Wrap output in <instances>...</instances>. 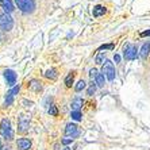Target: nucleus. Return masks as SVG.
Returning <instances> with one entry per match:
<instances>
[{"label":"nucleus","mask_w":150,"mask_h":150,"mask_svg":"<svg viewBox=\"0 0 150 150\" xmlns=\"http://www.w3.org/2000/svg\"><path fill=\"white\" fill-rule=\"evenodd\" d=\"M0 131H1V135H3L6 139H12L14 131H12L11 122L8 119H3V120H1V123H0Z\"/></svg>","instance_id":"obj_1"},{"label":"nucleus","mask_w":150,"mask_h":150,"mask_svg":"<svg viewBox=\"0 0 150 150\" xmlns=\"http://www.w3.org/2000/svg\"><path fill=\"white\" fill-rule=\"evenodd\" d=\"M15 3L18 4V7L21 8L22 12H26V14L33 12L35 8L34 0H15Z\"/></svg>","instance_id":"obj_2"},{"label":"nucleus","mask_w":150,"mask_h":150,"mask_svg":"<svg viewBox=\"0 0 150 150\" xmlns=\"http://www.w3.org/2000/svg\"><path fill=\"white\" fill-rule=\"evenodd\" d=\"M14 26V19L10 16V14L0 15V30L3 31H10Z\"/></svg>","instance_id":"obj_3"},{"label":"nucleus","mask_w":150,"mask_h":150,"mask_svg":"<svg viewBox=\"0 0 150 150\" xmlns=\"http://www.w3.org/2000/svg\"><path fill=\"white\" fill-rule=\"evenodd\" d=\"M103 73H104V76L107 77V80L112 81L114 79H115V68H114V65H112L111 61H104V64H103Z\"/></svg>","instance_id":"obj_4"},{"label":"nucleus","mask_w":150,"mask_h":150,"mask_svg":"<svg viewBox=\"0 0 150 150\" xmlns=\"http://www.w3.org/2000/svg\"><path fill=\"white\" fill-rule=\"evenodd\" d=\"M138 56V50H137V46L134 45H127L125 47V58L129 59V61H133L137 58Z\"/></svg>","instance_id":"obj_5"},{"label":"nucleus","mask_w":150,"mask_h":150,"mask_svg":"<svg viewBox=\"0 0 150 150\" xmlns=\"http://www.w3.org/2000/svg\"><path fill=\"white\" fill-rule=\"evenodd\" d=\"M4 77H6L8 85H14L15 81H16V73H15L14 70H11V69L4 70Z\"/></svg>","instance_id":"obj_6"},{"label":"nucleus","mask_w":150,"mask_h":150,"mask_svg":"<svg viewBox=\"0 0 150 150\" xmlns=\"http://www.w3.org/2000/svg\"><path fill=\"white\" fill-rule=\"evenodd\" d=\"M65 134H67L68 137H72V138L77 137L79 135V129H77V126L73 125V123H69V125L67 126V129H65Z\"/></svg>","instance_id":"obj_7"},{"label":"nucleus","mask_w":150,"mask_h":150,"mask_svg":"<svg viewBox=\"0 0 150 150\" xmlns=\"http://www.w3.org/2000/svg\"><path fill=\"white\" fill-rule=\"evenodd\" d=\"M16 145L21 150H28L31 147V141L27 139V138H21V139L16 141Z\"/></svg>","instance_id":"obj_8"},{"label":"nucleus","mask_w":150,"mask_h":150,"mask_svg":"<svg viewBox=\"0 0 150 150\" xmlns=\"http://www.w3.org/2000/svg\"><path fill=\"white\" fill-rule=\"evenodd\" d=\"M0 7L6 11V14H10L14 11V4L11 0H0Z\"/></svg>","instance_id":"obj_9"},{"label":"nucleus","mask_w":150,"mask_h":150,"mask_svg":"<svg viewBox=\"0 0 150 150\" xmlns=\"http://www.w3.org/2000/svg\"><path fill=\"white\" fill-rule=\"evenodd\" d=\"M149 53H150V42H147V43H143L142 49H141V53H139L141 58L146 59L147 56H149Z\"/></svg>","instance_id":"obj_10"},{"label":"nucleus","mask_w":150,"mask_h":150,"mask_svg":"<svg viewBox=\"0 0 150 150\" xmlns=\"http://www.w3.org/2000/svg\"><path fill=\"white\" fill-rule=\"evenodd\" d=\"M27 129H28V120L25 116H22L21 120H19V131L25 133V131H27Z\"/></svg>","instance_id":"obj_11"},{"label":"nucleus","mask_w":150,"mask_h":150,"mask_svg":"<svg viewBox=\"0 0 150 150\" xmlns=\"http://www.w3.org/2000/svg\"><path fill=\"white\" fill-rule=\"evenodd\" d=\"M84 104V100L80 98H76L73 101H72V110L73 111H79V110L81 108V105Z\"/></svg>","instance_id":"obj_12"},{"label":"nucleus","mask_w":150,"mask_h":150,"mask_svg":"<svg viewBox=\"0 0 150 150\" xmlns=\"http://www.w3.org/2000/svg\"><path fill=\"white\" fill-rule=\"evenodd\" d=\"M105 12V8L103 7V6H96V7L93 8V16H101V15H104Z\"/></svg>","instance_id":"obj_13"},{"label":"nucleus","mask_w":150,"mask_h":150,"mask_svg":"<svg viewBox=\"0 0 150 150\" xmlns=\"http://www.w3.org/2000/svg\"><path fill=\"white\" fill-rule=\"evenodd\" d=\"M73 80H74V74L73 73H69L67 76V79H65V85H67L68 88L72 87V84H73Z\"/></svg>","instance_id":"obj_14"},{"label":"nucleus","mask_w":150,"mask_h":150,"mask_svg":"<svg viewBox=\"0 0 150 150\" xmlns=\"http://www.w3.org/2000/svg\"><path fill=\"white\" fill-rule=\"evenodd\" d=\"M45 76L47 77V79H52V80H54V79H57V70L56 69H49L45 73Z\"/></svg>","instance_id":"obj_15"},{"label":"nucleus","mask_w":150,"mask_h":150,"mask_svg":"<svg viewBox=\"0 0 150 150\" xmlns=\"http://www.w3.org/2000/svg\"><path fill=\"white\" fill-rule=\"evenodd\" d=\"M30 88H31V89H34V91H41V89H42L41 83H38V81H35V80H33L31 83H30Z\"/></svg>","instance_id":"obj_16"},{"label":"nucleus","mask_w":150,"mask_h":150,"mask_svg":"<svg viewBox=\"0 0 150 150\" xmlns=\"http://www.w3.org/2000/svg\"><path fill=\"white\" fill-rule=\"evenodd\" d=\"M95 80H96V84H98L99 87H103V85H104V74H101V73H99L98 74V77H96V79H95Z\"/></svg>","instance_id":"obj_17"},{"label":"nucleus","mask_w":150,"mask_h":150,"mask_svg":"<svg viewBox=\"0 0 150 150\" xmlns=\"http://www.w3.org/2000/svg\"><path fill=\"white\" fill-rule=\"evenodd\" d=\"M85 85H87V84H85V81H84V80H80L79 83L76 84V87H74V89H76L77 92H80V91H83L84 88H85Z\"/></svg>","instance_id":"obj_18"},{"label":"nucleus","mask_w":150,"mask_h":150,"mask_svg":"<svg viewBox=\"0 0 150 150\" xmlns=\"http://www.w3.org/2000/svg\"><path fill=\"white\" fill-rule=\"evenodd\" d=\"M70 116H72V119H74V120H81V112L80 111H72Z\"/></svg>","instance_id":"obj_19"},{"label":"nucleus","mask_w":150,"mask_h":150,"mask_svg":"<svg viewBox=\"0 0 150 150\" xmlns=\"http://www.w3.org/2000/svg\"><path fill=\"white\" fill-rule=\"evenodd\" d=\"M49 114L50 115H53V116H57V114H58V111H57V107L56 105H52L49 108Z\"/></svg>","instance_id":"obj_20"},{"label":"nucleus","mask_w":150,"mask_h":150,"mask_svg":"<svg viewBox=\"0 0 150 150\" xmlns=\"http://www.w3.org/2000/svg\"><path fill=\"white\" fill-rule=\"evenodd\" d=\"M103 61H107L104 58V54H100V56L96 57V64H103Z\"/></svg>","instance_id":"obj_21"},{"label":"nucleus","mask_w":150,"mask_h":150,"mask_svg":"<svg viewBox=\"0 0 150 150\" xmlns=\"http://www.w3.org/2000/svg\"><path fill=\"white\" fill-rule=\"evenodd\" d=\"M98 74H99V72L96 69H91V72H89V76H91L92 79H96V77H98Z\"/></svg>","instance_id":"obj_22"},{"label":"nucleus","mask_w":150,"mask_h":150,"mask_svg":"<svg viewBox=\"0 0 150 150\" xmlns=\"http://www.w3.org/2000/svg\"><path fill=\"white\" fill-rule=\"evenodd\" d=\"M95 91H96V85H93V84H92L91 87H89V89H88V95L91 96L92 93H95Z\"/></svg>","instance_id":"obj_23"},{"label":"nucleus","mask_w":150,"mask_h":150,"mask_svg":"<svg viewBox=\"0 0 150 150\" xmlns=\"http://www.w3.org/2000/svg\"><path fill=\"white\" fill-rule=\"evenodd\" d=\"M72 141H73V138H65V139H62V143L64 145H69V143H72Z\"/></svg>","instance_id":"obj_24"},{"label":"nucleus","mask_w":150,"mask_h":150,"mask_svg":"<svg viewBox=\"0 0 150 150\" xmlns=\"http://www.w3.org/2000/svg\"><path fill=\"white\" fill-rule=\"evenodd\" d=\"M103 49H114V45H104V46H101L99 50H103Z\"/></svg>","instance_id":"obj_25"},{"label":"nucleus","mask_w":150,"mask_h":150,"mask_svg":"<svg viewBox=\"0 0 150 150\" xmlns=\"http://www.w3.org/2000/svg\"><path fill=\"white\" fill-rule=\"evenodd\" d=\"M114 61H115V62H120V56L115 54V56H114Z\"/></svg>","instance_id":"obj_26"},{"label":"nucleus","mask_w":150,"mask_h":150,"mask_svg":"<svg viewBox=\"0 0 150 150\" xmlns=\"http://www.w3.org/2000/svg\"><path fill=\"white\" fill-rule=\"evenodd\" d=\"M141 37H150V31H143V33H141Z\"/></svg>","instance_id":"obj_27"},{"label":"nucleus","mask_w":150,"mask_h":150,"mask_svg":"<svg viewBox=\"0 0 150 150\" xmlns=\"http://www.w3.org/2000/svg\"><path fill=\"white\" fill-rule=\"evenodd\" d=\"M8 149H10V147H1L0 150H8Z\"/></svg>","instance_id":"obj_28"},{"label":"nucleus","mask_w":150,"mask_h":150,"mask_svg":"<svg viewBox=\"0 0 150 150\" xmlns=\"http://www.w3.org/2000/svg\"><path fill=\"white\" fill-rule=\"evenodd\" d=\"M64 150H70V149H69V147H65V149H64Z\"/></svg>","instance_id":"obj_29"}]
</instances>
